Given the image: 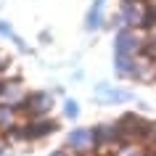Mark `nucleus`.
Returning a JSON list of instances; mask_svg holds the SVG:
<instances>
[{
	"label": "nucleus",
	"instance_id": "9b49d317",
	"mask_svg": "<svg viewBox=\"0 0 156 156\" xmlns=\"http://www.w3.org/2000/svg\"><path fill=\"white\" fill-rule=\"evenodd\" d=\"M140 29H156V5L146 0V11L140 19Z\"/></svg>",
	"mask_w": 156,
	"mask_h": 156
},
{
	"label": "nucleus",
	"instance_id": "dca6fc26",
	"mask_svg": "<svg viewBox=\"0 0 156 156\" xmlns=\"http://www.w3.org/2000/svg\"><path fill=\"white\" fill-rule=\"evenodd\" d=\"M5 66H8V61H5V58L0 56V72H3V69H5Z\"/></svg>",
	"mask_w": 156,
	"mask_h": 156
},
{
	"label": "nucleus",
	"instance_id": "6ab92c4d",
	"mask_svg": "<svg viewBox=\"0 0 156 156\" xmlns=\"http://www.w3.org/2000/svg\"><path fill=\"white\" fill-rule=\"evenodd\" d=\"M154 80H156V74H154Z\"/></svg>",
	"mask_w": 156,
	"mask_h": 156
},
{
	"label": "nucleus",
	"instance_id": "9d476101",
	"mask_svg": "<svg viewBox=\"0 0 156 156\" xmlns=\"http://www.w3.org/2000/svg\"><path fill=\"white\" fill-rule=\"evenodd\" d=\"M16 106H5V103H0V130L5 132V130H11L13 127V119H16V111H13Z\"/></svg>",
	"mask_w": 156,
	"mask_h": 156
},
{
	"label": "nucleus",
	"instance_id": "f8f14e48",
	"mask_svg": "<svg viewBox=\"0 0 156 156\" xmlns=\"http://www.w3.org/2000/svg\"><path fill=\"white\" fill-rule=\"evenodd\" d=\"M0 34H3V37H11V40L19 45V50H27V45L21 42V37H16V34H13V29H11V24H5L3 19H0Z\"/></svg>",
	"mask_w": 156,
	"mask_h": 156
},
{
	"label": "nucleus",
	"instance_id": "0eeeda50",
	"mask_svg": "<svg viewBox=\"0 0 156 156\" xmlns=\"http://www.w3.org/2000/svg\"><path fill=\"white\" fill-rule=\"evenodd\" d=\"M95 98L103 101V103H124V101H132V95L127 90H119L114 85H95Z\"/></svg>",
	"mask_w": 156,
	"mask_h": 156
},
{
	"label": "nucleus",
	"instance_id": "ddd939ff",
	"mask_svg": "<svg viewBox=\"0 0 156 156\" xmlns=\"http://www.w3.org/2000/svg\"><path fill=\"white\" fill-rule=\"evenodd\" d=\"M64 114H66V119H77L80 116V103L72 101V98H66L64 101Z\"/></svg>",
	"mask_w": 156,
	"mask_h": 156
},
{
	"label": "nucleus",
	"instance_id": "39448f33",
	"mask_svg": "<svg viewBox=\"0 0 156 156\" xmlns=\"http://www.w3.org/2000/svg\"><path fill=\"white\" fill-rule=\"evenodd\" d=\"M119 127H122V132L130 140H143L146 138V130H148V122L138 114H124L119 119Z\"/></svg>",
	"mask_w": 156,
	"mask_h": 156
},
{
	"label": "nucleus",
	"instance_id": "6e6552de",
	"mask_svg": "<svg viewBox=\"0 0 156 156\" xmlns=\"http://www.w3.org/2000/svg\"><path fill=\"white\" fill-rule=\"evenodd\" d=\"M103 5H106V0H93L90 11H87V16H85V29L93 32V29H98L103 24Z\"/></svg>",
	"mask_w": 156,
	"mask_h": 156
},
{
	"label": "nucleus",
	"instance_id": "f3484780",
	"mask_svg": "<svg viewBox=\"0 0 156 156\" xmlns=\"http://www.w3.org/2000/svg\"><path fill=\"white\" fill-rule=\"evenodd\" d=\"M50 156H66V154H64V151H53Z\"/></svg>",
	"mask_w": 156,
	"mask_h": 156
},
{
	"label": "nucleus",
	"instance_id": "2eb2a0df",
	"mask_svg": "<svg viewBox=\"0 0 156 156\" xmlns=\"http://www.w3.org/2000/svg\"><path fill=\"white\" fill-rule=\"evenodd\" d=\"M143 53H146L148 58H156V34L146 40V48H143Z\"/></svg>",
	"mask_w": 156,
	"mask_h": 156
},
{
	"label": "nucleus",
	"instance_id": "7ed1b4c3",
	"mask_svg": "<svg viewBox=\"0 0 156 156\" xmlns=\"http://www.w3.org/2000/svg\"><path fill=\"white\" fill-rule=\"evenodd\" d=\"M66 146L72 148L74 154H90L93 148H95L93 130H87V127H74V130L66 135Z\"/></svg>",
	"mask_w": 156,
	"mask_h": 156
},
{
	"label": "nucleus",
	"instance_id": "20e7f679",
	"mask_svg": "<svg viewBox=\"0 0 156 156\" xmlns=\"http://www.w3.org/2000/svg\"><path fill=\"white\" fill-rule=\"evenodd\" d=\"M27 101V93L21 87V80H3L0 82V103H5V106H21Z\"/></svg>",
	"mask_w": 156,
	"mask_h": 156
},
{
	"label": "nucleus",
	"instance_id": "f257e3e1",
	"mask_svg": "<svg viewBox=\"0 0 156 156\" xmlns=\"http://www.w3.org/2000/svg\"><path fill=\"white\" fill-rule=\"evenodd\" d=\"M146 42L140 40L132 29H119L114 37V56H138L143 53Z\"/></svg>",
	"mask_w": 156,
	"mask_h": 156
},
{
	"label": "nucleus",
	"instance_id": "a211bd4d",
	"mask_svg": "<svg viewBox=\"0 0 156 156\" xmlns=\"http://www.w3.org/2000/svg\"><path fill=\"white\" fill-rule=\"evenodd\" d=\"M0 156H5V148H3V143H0Z\"/></svg>",
	"mask_w": 156,
	"mask_h": 156
},
{
	"label": "nucleus",
	"instance_id": "f03ea898",
	"mask_svg": "<svg viewBox=\"0 0 156 156\" xmlns=\"http://www.w3.org/2000/svg\"><path fill=\"white\" fill-rule=\"evenodd\" d=\"M50 106H53V95H50V93H45V90L29 93V95H27V101L21 103V108L29 114V119H42V116L50 111Z\"/></svg>",
	"mask_w": 156,
	"mask_h": 156
},
{
	"label": "nucleus",
	"instance_id": "4468645a",
	"mask_svg": "<svg viewBox=\"0 0 156 156\" xmlns=\"http://www.w3.org/2000/svg\"><path fill=\"white\" fill-rule=\"evenodd\" d=\"M151 148H156V122H148V130H146V138H143Z\"/></svg>",
	"mask_w": 156,
	"mask_h": 156
},
{
	"label": "nucleus",
	"instance_id": "423d86ee",
	"mask_svg": "<svg viewBox=\"0 0 156 156\" xmlns=\"http://www.w3.org/2000/svg\"><path fill=\"white\" fill-rule=\"evenodd\" d=\"M56 127L58 124L53 122V119H29V122L24 124V138L27 140H40V138H45V135H50V132H56Z\"/></svg>",
	"mask_w": 156,
	"mask_h": 156
},
{
	"label": "nucleus",
	"instance_id": "1a4fd4ad",
	"mask_svg": "<svg viewBox=\"0 0 156 156\" xmlns=\"http://www.w3.org/2000/svg\"><path fill=\"white\" fill-rule=\"evenodd\" d=\"M135 64H138L135 56H114V72L119 74V77H132Z\"/></svg>",
	"mask_w": 156,
	"mask_h": 156
}]
</instances>
